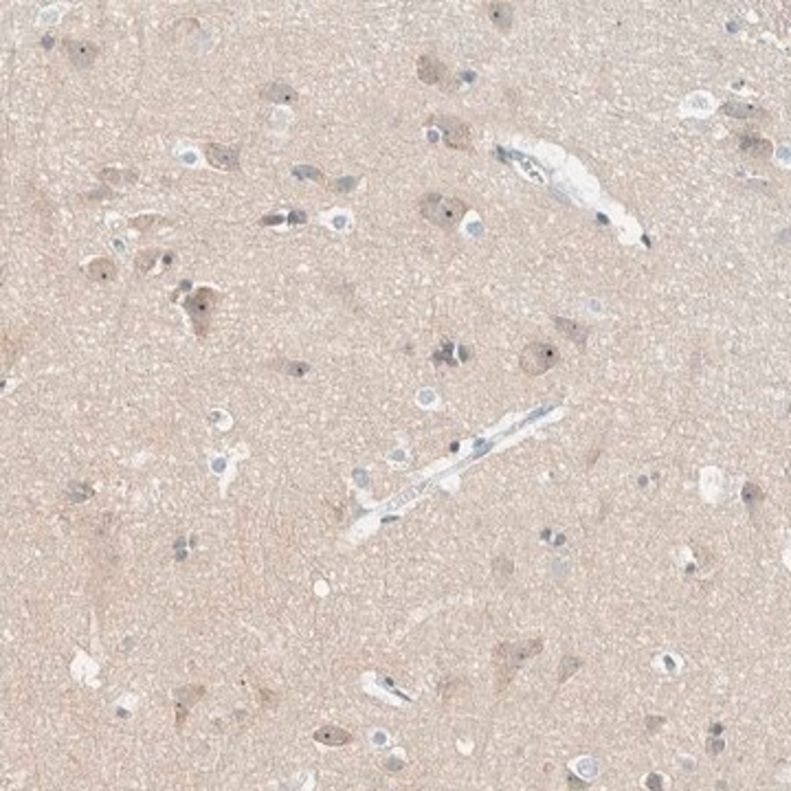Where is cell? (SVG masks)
<instances>
[{"label":"cell","instance_id":"6da1fadb","mask_svg":"<svg viewBox=\"0 0 791 791\" xmlns=\"http://www.w3.org/2000/svg\"><path fill=\"white\" fill-rule=\"evenodd\" d=\"M541 648H543L541 640H530V642H521V644L501 642L499 646H497L495 653H492V664L497 670V691H504V688L510 684V679L515 677L517 668L526 659H530L532 655L541 653Z\"/></svg>","mask_w":791,"mask_h":791},{"label":"cell","instance_id":"7a4b0ae2","mask_svg":"<svg viewBox=\"0 0 791 791\" xmlns=\"http://www.w3.org/2000/svg\"><path fill=\"white\" fill-rule=\"evenodd\" d=\"M468 211L466 202L459 198H446L442 194H427L420 200V213L440 229H453L462 222Z\"/></svg>","mask_w":791,"mask_h":791},{"label":"cell","instance_id":"3957f363","mask_svg":"<svg viewBox=\"0 0 791 791\" xmlns=\"http://www.w3.org/2000/svg\"><path fill=\"white\" fill-rule=\"evenodd\" d=\"M218 301H220V295L209 286L198 288L194 295H189L183 301V308L187 310L191 323H194V332L198 337H207L211 314L215 310V305H218Z\"/></svg>","mask_w":791,"mask_h":791},{"label":"cell","instance_id":"277c9868","mask_svg":"<svg viewBox=\"0 0 791 791\" xmlns=\"http://www.w3.org/2000/svg\"><path fill=\"white\" fill-rule=\"evenodd\" d=\"M558 363V350L550 343H530V346L521 352V367L523 372L530 376H541L547 369H552Z\"/></svg>","mask_w":791,"mask_h":791},{"label":"cell","instance_id":"5b68a950","mask_svg":"<svg viewBox=\"0 0 791 791\" xmlns=\"http://www.w3.org/2000/svg\"><path fill=\"white\" fill-rule=\"evenodd\" d=\"M429 125H440L444 143L453 150H470V127L457 117H431Z\"/></svg>","mask_w":791,"mask_h":791},{"label":"cell","instance_id":"8992f818","mask_svg":"<svg viewBox=\"0 0 791 791\" xmlns=\"http://www.w3.org/2000/svg\"><path fill=\"white\" fill-rule=\"evenodd\" d=\"M202 152H205L207 163L215 170H226V172L240 170V148H235V145L205 143Z\"/></svg>","mask_w":791,"mask_h":791},{"label":"cell","instance_id":"52a82bcc","mask_svg":"<svg viewBox=\"0 0 791 791\" xmlns=\"http://www.w3.org/2000/svg\"><path fill=\"white\" fill-rule=\"evenodd\" d=\"M64 48H66V55L69 60L73 62V66L78 69H88L93 66L97 55H99V48L97 44L93 42H78V40H64Z\"/></svg>","mask_w":791,"mask_h":791},{"label":"cell","instance_id":"ba28073f","mask_svg":"<svg viewBox=\"0 0 791 791\" xmlns=\"http://www.w3.org/2000/svg\"><path fill=\"white\" fill-rule=\"evenodd\" d=\"M205 695V688L202 686H185L176 691V728H181L183 719L187 717L189 708L196 704V701Z\"/></svg>","mask_w":791,"mask_h":791},{"label":"cell","instance_id":"9c48e42d","mask_svg":"<svg viewBox=\"0 0 791 791\" xmlns=\"http://www.w3.org/2000/svg\"><path fill=\"white\" fill-rule=\"evenodd\" d=\"M418 78L425 84H440L446 78V66L436 55H420L418 60Z\"/></svg>","mask_w":791,"mask_h":791},{"label":"cell","instance_id":"30bf717a","mask_svg":"<svg viewBox=\"0 0 791 791\" xmlns=\"http://www.w3.org/2000/svg\"><path fill=\"white\" fill-rule=\"evenodd\" d=\"M314 741L321 743V745H328V747H343V745L352 743L354 736L343 728H337V725H326V728L314 732Z\"/></svg>","mask_w":791,"mask_h":791},{"label":"cell","instance_id":"8fae6325","mask_svg":"<svg viewBox=\"0 0 791 791\" xmlns=\"http://www.w3.org/2000/svg\"><path fill=\"white\" fill-rule=\"evenodd\" d=\"M86 273H88V279H91V282L108 284V282H112L114 277H117V266H114V262H110L106 258H99V260H93L91 264H88Z\"/></svg>","mask_w":791,"mask_h":791},{"label":"cell","instance_id":"7c38bea8","mask_svg":"<svg viewBox=\"0 0 791 791\" xmlns=\"http://www.w3.org/2000/svg\"><path fill=\"white\" fill-rule=\"evenodd\" d=\"M260 95L269 101H284V104H290V101H297V93L292 91L290 86L282 84V82H271L260 88Z\"/></svg>","mask_w":791,"mask_h":791},{"label":"cell","instance_id":"4fadbf2b","mask_svg":"<svg viewBox=\"0 0 791 791\" xmlns=\"http://www.w3.org/2000/svg\"><path fill=\"white\" fill-rule=\"evenodd\" d=\"M738 145H741L743 154H747V157L765 159V157L772 154V143L765 141V139H758V136H743Z\"/></svg>","mask_w":791,"mask_h":791},{"label":"cell","instance_id":"5bb4252c","mask_svg":"<svg viewBox=\"0 0 791 791\" xmlns=\"http://www.w3.org/2000/svg\"><path fill=\"white\" fill-rule=\"evenodd\" d=\"M136 178H139L136 170L121 172V170H114V168H106V170L99 172V181L104 185H121V183L132 185V183H136Z\"/></svg>","mask_w":791,"mask_h":791},{"label":"cell","instance_id":"9a60e30c","mask_svg":"<svg viewBox=\"0 0 791 791\" xmlns=\"http://www.w3.org/2000/svg\"><path fill=\"white\" fill-rule=\"evenodd\" d=\"M488 16L499 29H508L513 22V7L506 3H488Z\"/></svg>","mask_w":791,"mask_h":791},{"label":"cell","instance_id":"2e32d148","mask_svg":"<svg viewBox=\"0 0 791 791\" xmlns=\"http://www.w3.org/2000/svg\"><path fill=\"white\" fill-rule=\"evenodd\" d=\"M159 258H161V251H159V249H145V251H141V253L136 255V260H134V269H136V273L141 275V277L148 275V273L157 266Z\"/></svg>","mask_w":791,"mask_h":791},{"label":"cell","instance_id":"e0dca14e","mask_svg":"<svg viewBox=\"0 0 791 791\" xmlns=\"http://www.w3.org/2000/svg\"><path fill=\"white\" fill-rule=\"evenodd\" d=\"M165 222H168V220H165L163 215L145 213V215H136V218H132V220H130V226L136 229V231H141V233H148V231H152V229L163 226Z\"/></svg>","mask_w":791,"mask_h":791},{"label":"cell","instance_id":"ac0fdd59","mask_svg":"<svg viewBox=\"0 0 791 791\" xmlns=\"http://www.w3.org/2000/svg\"><path fill=\"white\" fill-rule=\"evenodd\" d=\"M583 666V661L578 657H563V664L558 668V682H565L569 675H574Z\"/></svg>","mask_w":791,"mask_h":791},{"label":"cell","instance_id":"d6986e66","mask_svg":"<svg viewBox=\"0 0 791 791\" xmlns=\"http://www.w3.org/2000/svg\"><path fill=\"white\" fill-rule=\"evenodd\" d=\"M303 220H305V213H301V211H295V213L288 215V222H295L297 224V222H303Z\"/></svg>","mask_w":791,"mask_h":791},{"label":"cell","instance_id":"ffe728a7","mask_svg":"<svg viewBox=\"0 0 791 791\" xmlns=\"http://www.w3.org/2000/svg\"><path fill=\"white\" fill-rule=\"evenodd\" d=\"M277 222H282V215H266V218H262V224H277Z\"/></svg>","mask_w":791,"mask_h":791},{"label":"cell","instance_id":"44dd1931","mask_svg":"<svg viewBox=\"0 0 791 791\" xmlns=\"http://www.w3.org/2000/svg\"><path fill=\"white\" fill-rule=\"evenodd\" d=\"M295 174H297V176H310V178H321V174H319L317 170H305V172H301V170H295Z\"/></svg>","mask_w":791,"mask_h":791},{"label":"cell","instance_id":"7402d4cb","mask_svg":"<svg viewBox=\"0 0 791 791\" xmlns=\"http://www.w3.org/2000/svg\"><path fill=\"white\" fill-rule=\"evenodd\" d=\"M659 783H661V781H659V778H657V776H648V787H650V789H655V787H659Z\"/></svg>","mask_w":791,"mask_h":791}]
</instances>
